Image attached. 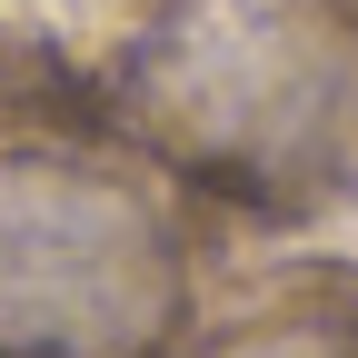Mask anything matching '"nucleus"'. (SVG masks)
Returning a JSON list of instances; mask_svg holds the SVG:
<instances>
[{
    "instance_id": "nucleus-1",
    "label": "nucleus",
    "mask_w": 358,
    "mask_h": 358,
    "mask_svg": "<svg viewBox=\"0 0 358 358\" xmlns=\"http://www.w3.org/2000/svg\"><path fill=\"white\" fill-rule=\"evenodd\" d=\"M159 239L110 179L0 159V348H100L159 308Z\"/></svg>"
},
{
    "instance_id": "nucleus-2",
    "label": "nucleus",
    "mask_w": 358,
    "mask_h": 358,
    "mask_svg": "<svg viewBox=\"0 0 358 358\" xmlns=\"http://www.w3.org/2000/svg\"><path fill=\"white\" fill-rule=\"evenodd\" d=\"M229 358H338L329 338H249V348H229Z\"/></svg>"
}]
</instances>
